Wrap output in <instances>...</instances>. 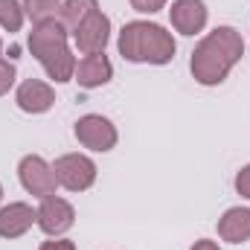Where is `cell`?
Masks as SVG:
<instances>
[{"instance_id": "cell-1", "label": "cell", "mask_w": 250, "mask_h": 250, "mask_svg": "<svg viewBox=\"0 0 250 250\" xmlns=\"http://www.w3.org/2000/svg\"><path fill=\"white\" fill-rule=\"evenodd\" d=\"M245 56V41H242V32L233 29V26H215L195 50H192V59H189V70L195 76L198 84L204 87H215L221 84L230 70L242 62Z\"/></svg>"}, {"instance_id": "cell-7", "label": "cell", "mask_w": 250, "mask_h": 250, "mask_svg": "<svg viewBox=\"0 0 250 250\" xmlns=\"http://www.w3.org/2000/svg\"><path fill=\"white\" fill-rule=\"evenodd\" d=\"M73 41L79 47V53L90 56V53H105L108 41H111V18L105 12H93L76 32H73Z\"/></svg>"}, {"instance_id": "cell-8", "label": "cell", "mask_w": 250, "mask_h": 250, "mask_svg": "<svg viewBox=\"0 0 250 250\" xmlns=\"http://www.w3.org/2000/svg\"><path fill=\"white\" fill-rule=\"evenodd\" d=\"M76 224V209L70 201H64L59 195H50V198H41V207H38V227L47 233V236H62L70 227Z\"/></svg>"}, {"instance_id": "cell-11", "label": "cell", "mask_w": 250, "mask_h": 250, "mask_svg": "<svg viewBox=\"0 0 250 250\" xmlns=\"http://www.w3.org/2000/svg\"><path fill=\"white\" fill-rule=\"evenodd\" d=\"M169 21L181 35H198L207 26V6L204 0H175L169 9Z\"/></svg>"}, {"instance_id": "cell-22", "label": "cell", "mask_w": 250, "mask_h": 250, "mask_svg": "<svg viewBox=\"0 0 250 250\" xmlns=\"http://www.w3.org/2000/svg\"><path fill=\"white\" fill-rule=\"evenodd\" d=\"M0 201H3V187H0Z\"/></svg>"}, {"instance_id": "cell-18", "label": "cell", "mask_w": 250, "mask_h": 250, "mask_svg": "<svg viewBox=\"0 0 250 250\" xmlns=\"http://www.w3.org/2000/svg\"><path fill=\"white\" fill-rule=\"evenodd\" d=\"M166 6V0H131V9L134 12H143V15H154Z\"/></svg>"}, {"instance_id": "cell-5", "label": "cell", "mask_w": 250, "mask_h": 250, "mask_svg": "<svg viewBox=\"0 0 250 250\" xmlns=\"http://www.w3.org/2000/svg\"><path fill=\"white\" fill-rule=\"evenodd\" d=\"M18 178H21V187L35 198H50V195H56V187H59L53 166L38 154H26L18 163Z\"/></svg>"}, {"instance_id": "cell-14", "label": "cell", "mask_w": 250, "mask_h": 250, "mask_svg": "<svg viewBox=\"0 0 250 250\" xmlns=\"http://www.w3.org/2000/svg\"><path fill=\"white\" fill-rule=\"evenodd\" d=\"M96 9H99L96 0H64L62 3V23L67 26V32H76Z\"/></svg>"}, {"instance_id": "cell-19", "label": "cell", "mask_w": 250, "mask_h": 250, "mask_svg": "<svg viewBox=\"0 0 250 250\" xmlns=\"http://www.w3.org/2000/svg\"><path fill=\"white\" fill-rule=\"evenodd\" d=\"M236 192L250 201V166H242V172H236Z\"/></svg>"}, {"instance_id": "cell-15", "label": "cell", "mask_w": 250, "mask_h": 250, "mask_svg": "<svg viewBox=\"0 0 250 250\" xmlns=\"http://www.w3.org/2000/svg\"><path fill=\"white\" fill-rule=\"evenodd\" d=\"M23 12L26 18H32V23L56 21L62 15V0H23Z\"/></svg>"}, {"instance_id": "cell-12", "label": "cell", "mask_w": 250, "mask_h": 250, "mask_svg": "<svg viewBox=\"0 0 250 250\" xmlns=\"http://www.w3.org/2000/svg\"><path fill=\"white\" fill-rule=\"evenodd\" d=\"M32 224H38V209H32L23 201H15V204L0 209V236L3 239H18Z\"/></svg>"}, {"instance_id": "cell-21", "label": "cell", "mask_w": 250, "mask_h": 250, "mask_svg": "<svg viewBox=\"0 0 250 250\" xmlns=\"http://www.w3.org/2000/svg\"><path fill=\"white\" fill-rule=\"evenodd\" d=\"M192 250H218V245H215V242H209V239H201V242H195V245H192Z\"/></svg>"}, {"instance_id": "cell-6", "label": "cell", "mask_w": 250, "mask_h": 250, "mask_svg": "<svg viewBox=\"0 0 250 250\" xmlns=\"http://www.w3.org/2000/svg\"><path fill=\"white\" fill-rule=\"evenodd\" d=\"M73 134L90 151H111L117 146V125L111 123L108 117H102V114H84V117H79Z\"/></svg>"}, {"instance_id": "cell-10", "label": "cell", "mask_w": 250, "mask_h": 250, "mask_svg": "<svg viewBox=\"0 0 250 250\" xmlns=\"http://www.w3.org/2000/svg\"><path fill=\"white\" fill-rule=\"evenodd\" d=\"M73 79L79 82V87L96 90V87H102V84H108L114 79V64H111V59L105 53H90V56H84L76 64Z\"/></svg>"}, {"instance_id": "cell-4", "label": "cell", "mask_w": 250, "mask_h": 250, "mask_svg": "<svg viewBox=\"0 0 250 250\" xmlns=\"http://www.w3.org/2000/svg\"><path fill=\"white\" fill-rule=\"evenodd\" d=\"M53 172L59 178V187L70 192H84L96 184V163L84 154H62L53 163Z\"/></svg>"}, {"instance_id": "cell-16", "label": "cell", "mask_w": 250, "mask_h": 250, "mask_svg": "<svg viewBox=\"0 0 250 250\" xmlns=\"http://www.w3.org/2000/svg\"><path fill=\"white\" fill-rule=\"evenodd\" d=\"M23 18H26V12H23L21 0H0V26L6 32H21Z\"/></svg>"}, {"instance_id": "cell-9", "label": "cell", "mask_w": 250, "mask_h": 250, "mask_svg": "<svg viewBox=\"0 0 250 250\" xmlns=\"http://www.w3.org/2000/svg\"><path fill=\"white\" fill-rule=\"evenodd\" d=\"M15 102L23 114H47L56 105V90L41 79H26L18 84Z\"/></svg>"}, {"instance_id": "cell-20", "label": "cell", "mask_w": 250, "mask_h": 250, "mask_svg": "<svg viewBox=\"0 0 250 250\" xmlns=\"http://www.w3.org/2000/svg\"><path fill=\"white\" fill-rule=\"evenodd\" d=\"M38 250H76V245L70 239H50V242H44Z\"/></svg>"}, {"instance_id": "cell-2", "label": "cell", "mask_w": 250, "mask_h": 250, "mask_svg": "<svg viewBox=\"0 0 250 250\" xmlns=\"http://www.w3.org/2000/svg\"><path fill=\"white\" fill-rule=\"evenodd\" d=\"M120 56L131 64H169L178 53V44L172 32H166L160 23L148 21H128L120 32Z\"/></svg>"}, {"instance_id": "cell-23", "label": "cell", "mask_w": 250, "mask_h": 250, "mask_svg": "<svg viewBox=\"0 0 250 250\" xmlns=\"http://www.w3.org/2000/svg\"><path fill=\"white\" fill-rule=\"evenodd\" d=\"M0 50H3V38H0Z\"/></svg>"}, {"instance_id": "cell-13", "label": "cell", "mask_w": 250, "mask_h": 250, "mask_svg": "<svg viewBox=\"0 0 250 250\" xmlns=\"http://www.w3.org/2000/svg\"><path fill=\"white\" fill-rule=\"evenodd\" d=\"M218 236L230 245H242L250 239V209L248 207H233L218 218Z\"/></svg>"}, {"instance_id": "cell-3", "label": "cell", "mask_w": 250, "mask_h": 250, "mask_svg": "<svg viewBox=\"0 0 250 250\" xmlns=\"http://www.w3.org/2000/svg\"><path fill=\"white\" fill-rule=\"evenodd\" d=\"M29 53L41 62L47 70V76L53 82H73L76 73V56L67 47V26L62 21H44L35 23V29L29 32Z\"/></svg>"}, {"instance_id": "cell-17", "label": "cell", "mask_w": 250, "mask_h": 250, "mask_svg": "<svg viewBox=\"0 0 250 250\" xmlns=\"http://www.w3.org/2000/svg\"><path fill=\"white\" fill-rule=\"evenodd\" d=\"M15 79H18L15 64L6 62V59H0V96H3V93H9V87L15 84Z\"/></svg>"}]
</instances>
